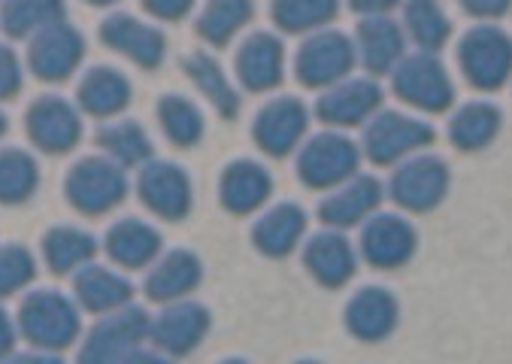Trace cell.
<instances>
[{
	"mask_svg": "<svg viewBox=\"0 0 512 364\" xmlns=\"http://www.w3.org/2000/svg\"><path fill=\"white\" fill-rule=\"evenodd\" d=\"M22 325L34 337V343L64 346V343L73 340L79 322H76V313L70 310V304L61 295L43 292V295L31 298L22 307Z\"/></svg>",
	"mask_w": 512,
	"mask_h": 364,
	"instance_id": "8fae6325",
	"label": "cell"
},
{
	"mask_svg": "<svg viewBox=\"0 0 512 364\" xmlns=\"http://www.w3.org/2000/svg\"><path fill=\"white\" fill-rule=\"evenodd\" d=\"M110 252L116 261L128 264V267H140L146 264L155 252H158V234L140 222H125L116 225L110 234Z\"/></svg>",
	"mask_w": 512,
	"mask_h": 364,
	"instance_id": "4dcf8cb0",
	"label": "cell"
},
{
	"mask_svg": "<svg viewBox=\"0 0 512 364\" xmlns=\"http://www.w3.org/2000/svg\"><path fill=\"white\" fill-rule=\"evenodd\" d=\"M416 249V231L400 216H376L364 225L361 252L373 267L391 270L400 267Z\"/></svg>",
	"mask_w": 512,
	"mask_h": 364,
	"instance_id": "ba28073f",
	"label": "cell"
},
{
	"mask_svg": "<svg viewBox=\"0 0 512 364\" xmlns=\"http://www.w3.org/2000/svg\"><path fill=\"white\" fill-rule=\"evenodd\" d=\"M91 252H94L91 237H85L79 231H55L52 237H46V258L52 261V267L58 273L70 270L73 264H79Z\"/></svg>",
	"mask_w": 512,
	"mask_h": 364,
	"instance_id": "d590c367",
	"label": "cell"
},
{
	"mask_svg": "<svg viewBox=\"0 0 512 364\" xmlns=\"http://www.w3.org/2000/svg\"><path fill=\"white\" fill-rule=\"evenodd\" d=\"M306 131V110L294 98L270 101L255 119V140L267 155H288Z\"/></svg>",
	"mask_w": 512,
	"mask_h": 364,
	"instance_id": "9c48e42d",
	"label": "cell"
},
{
	"mask_svg": "<svg viewBox=\"0 0 512 364\" xmlns=\"http://www.w3.org/2000/svg\"><path fill=\"white\" fill-rule=\"evenodd\" d=\"M146 331V319L143 313H128L116 322H104L94 331V343L85 355L97 352V355H122L125 346L137 343V337H143Z\"/></svg>",
	"mask_w": 512,
	"mask_h": 364,
	"instance_id": "1f68e13d",
	"label": "cell"
},
{
	"mask_svg": "<svg viewBox=\"0 0 512 364\" xmlns=\"http://www.w3.org/2000/svg\"><path fill=\"white\" fill-rule=\"evenodd\" d=\"M306 267L322 286H343L355 273V255L352 246L340 234H319L306 246Z\"/></svg>",
	"mask_w": 512,
	"mask_h": 364,
	"instance_id": "2e32d148",
	"label": "cell"
},
{
	"mask_svg": "<svg viewBox=\"0 0 512 364\" xmlns=\"http://www.w3.org/2000/svg\"><path fill=\"white\" fill-rule=\"evenodd\" d=\"M382 201V186L373 179V176H358L352 179L349 186H343L340 192H334L331 198L322 201L319 207V216L325 225H355L361 222L367 213L376 210V204Z\"/></svg>",
	"mask_w": 512,
	"mask_h": 364,
	"instance_id": "9a60e30c",
	"label": "cell"
},
{
	"mask_svg": "<svg viewBox=\"0 0 512 364\" xmlns=\"http://www.w3.org/2000/svg\"><path fill=\"white\" fill-rule=\"evenodd\" d=\"M82 55V43L67 28H49L34 43V70L43 79H64Z\"/></svg>",
	"mask_w": 512,
	"mask_h": 364,
	"instance_id": "7402d4cb",
	"label": "cell"
},
{
	"mask_svg": "<svg viewBox=\"0 0 512 364\" xmlns=\"http://www.w3.org/2000/svg\"><path fill=\"white\" fill-rule=\"evenodd\" d=\"M19 88V67H16V58L0 46V98L13 95Z\"/></svg>",
	"mask_w": 512,
	"mask_h": 364,
	"instance_id": "ab89813d",
	"label": "cell"
},
{
	"mask_svg": "<svg viewBox=\"0 0 512 364\" xmlns=\"http://www.w3.org/2000/svg\"><path fill=\"white\" fill-rule=\"evenodd\" d=\"M31 134L49 152H64L79 137V122L73 110L61 101H40L31 110Z\"/></svg>",
	"mask_w": 512,
	"mask_h": 364,
	"instance_id": "ffe728a7",
	"label": "cell"
},
{
	"mask_svg": "<svg viewBox=\"0 0 512 364\" xmlns=\"http://www.w3.org/2000/svg\"><path fill=\"white\" fill-rule=\"evenodd\" d=\"M252 19V0H207L197 31L216 46H225Z\"/></svg>",
	"mask_w": 512,
	"mask_h": 364,
	"instance_id": "d4e9b609",
	"label": "cell"
},
{
	"mask_svg": "<svg viewBox=\"0 0 512 364\" xmlns=\"http://www.w3.org/2000/svg\"><path fill=\"white\" fill-rule=\"evenodd\" d=\"M394 91L406 104H413L419 110H428V113H443L452 104V98H455L449 73L428 52H419L413 58H406L397 67Z\"/></svg>",
	"mask_w": 512,
	"mask_h": 364,
	"instance_id": "6da1fadb",
	"label": "cell"
},
{
	"mask_svg": "<svg viewBox=\"0 0 512 364\" xmlns=\"http://www.w3.org/2000/svg\"><path fill=\"white\" fill-rule=\"evenodd\" d=\"M143 4L161 19H182L191 10L194 0H143Z\"/></svg>",
	"mask_w": 512,
	"mask_h": 364,
	"instance_id": "60d3db41",
	"label": "cell"
},
{
	"mask_svg": "<svg viewBox=\"0 0 512 364\" xmlns=\"http://www.w3.org/2000/svg\"><path fill=\"white\" fill-rule=\"evenodd\" d=\"M434 140V128L419 122V119H406L400 113H382L367 125L364 134V152L376 164H391L409 152H416Z\"/></svg>",
	"mask_w": 512,
	"mask_h": 364,
	"instance_id": "8992f818",
	"label": "cell"
},
{
	"mask_svg": "<svg viewBox=\"0 0 512 364\" xmlns=\"http://www.w3.org/2000/svg\"><path fill=\"white\" fill-rule=\"evenodd\" d=\"M79 95L91 113L107 116L128 104V82L116 70H91V76L82 82Z\"/></svg>",
	"mask_w": 512,
	"mask_h": 364,
	"instance_id": "f546056e",
	"label": "cell"
},
{
	"mask_svg": "<svg viewBox=\"0 0 512 364\" xmlns=\"http://www.w3.org/2000/svg\"><path fill=\"white\" fill-rule=\"evenodd\" d=\"M185 67H188V76L200 85L203 95H207V98L216 104V110H219L222 116L234 119L237 110H240V98H237V91L228 85L222 67H219L210 55H203V52L191 55V58L185 61Z\"/></svg>",
	"mask_w": 512,
	"mask_h": 364,
	"instance_id": "4316f807",
	"label": "cell"
},
{
	"mask_svg": "<svg viewBox=\"0 0 512 364\" xmlns=\"http://www.w3.org/2000/svg\"><path fill=\"white\" fill-rule=\"evenodd\" d=\"M200 283V264L188 252H173L161 261V267L149 277V298L170 301L191 292Z\"/></svg>",
	"mask_w": 512,
	"mask_h": 364,
	"instance_id": "cb8c5ba5",
	"label": "cell"
},
{
	"mask_svg": "<svg viewBox=\"0 0 512 364\" xmlns=\"http://www.w3.org/2000/svg\"><path fill=\"white\" fill-rule=\"evenodd\" d=\"M340 10V0H276L273 19L282 31H310L331 22Z\"/></svg>",
	"mask_w": 512,
	"mask_h": 364,
	"instance_id": "83f0119b",
	"label": "cell"
},
{
	"mask_svg": "<svg viewBox=\"0 0 512 364\" xmlns=\"http://www.w3.org/2000/svg\"><path fill=\"white\" fill-rule=\"evenodd\" d=\"M303 228H306L303 210L294 207V204H279L255 225V243H258L261 252H267L273 258H282L297 246Z\"/></svg>",
	"mask_w": 512,
	"mask_h": 364,
	"instance_id": "d6986e66",
	"label": "cell"
},
{
	"mask_svg": "<svg viewBox=\"0 0 512 364\" xmlns=\"http://www.w3.org/2000/svg\"><path fill=\"white\" fill-rule=\"evenodd\" d=\"M358 167V149L352 140L337 134H322L303 146L297 158L300 179L310 189H331L337 182L349 179Z\"/></svg>",
	"mask_w": 512,
	"mask_h": 364,
	"instance_id": "3957f363",
	"label": "cell"
},
{
	"mask_svg": "<svg viewBox=\"0 0 512 364\" xmlns=\"http://www.w3.org/2000/svg\"><path fill=\"white\" fill-rule=\"evenodd\" d=\"M358 49L370 73H385L403 52V34L388 19H367L358 25Z\"/></svg>",
	"mask_w": 512,
	"mask_h": 364,
	"instance_id": "44dd1931",
	"label": "cell"
},
{
	"mask_svg": "<svg viewBox=\"0 0 512 364\" xmlns=\"http://www.w3.org/2000/svg\"><path fill=\"white\" fill-rule=\"evenodd\" d=\"M458 64L476 88H500L509 76V40L500 28H473L458 49Z\"/></svg>",
	"mask_w": 512,
	"mask_h": 364,
	"instance_id": "7a4b0ae2",
	"label": "cell"
},
{
	"mask_svg": "<svg viewBox=\"0 0 512 364\" xmlns=\"http://www.w3.org/2000/svg\"><path fill=\"white\" fill-rule=\"evenodd\" d=\"M100 140L110 152H116L122 161L134 164L140 161L143 155H149V140L143 137V131L137 125H116V128H107L100 131Z\"/></svg>",
	"mask_w": 512,
	"mask_h": 364,
	"instance_id": "8d00e7d4",
	"label": "cell"
},
{
	"mask_svg": "<svg viewBox=\"0 0 512 364\" xmlns=\"http://www.w3.org/2000/svg\"><path fill=\"white\" fill-rule=\"evenodd\" d=\"M446 189H449V170L434 155L413 158L391 176V198L413 213H425L437 207Z\"/></svg>",
	"mask_w": 512,
	"mask_h": 364,
	"instance_id": "5b68a950",
	"label": "cell"
},
{
	"mask_svg": "<svg viewBox=\"0 0 512 364\" xmlns=\"http://www.w3.org/2000/svg\"><path fill=\"white\" fill-rule=\"evenodd\" d=\"M382 91L373 79H349L337 88H331L328 95L316 104V116L328 125H361L370 119V113L379 107Z\"/></svg>",
	"mask_w": 512,
	"mask_h": 364,
	"instance_id": "30bf717a",
	"label": "cell"
},
{
	"mask_svg": "<svg viewBox=\"0 0 512 364\" xmlns=\"http://www.w3.org/2000/svg\"><path fill=\"white\" fill-rule=\"evenodd\" d=\"M355 64V49L340 31H322L306 40L297 52V79L310 88L331 85L343 79Z\"/></svg>",
	"mask_w": 512,
	"mask_h": 364,
	"instance_id": "277c9868",
	"label": "cell"
},
{
	"mask_svg": "<svg viewBox=\"0 0 512 364\" xmlns=\"http://www.w3.org/2000/svg\"><path fill=\"white\" fill-rule=\"evenodd\" d=\"M282 61H285V52L273 34H264V31L252 34L237 55L240 82L249 91H267L282 82Z\"/></svg>",
	"mask_w": 512,
	"mask_h": 364,
	"instance_id": "7c38bea8",
	"label": "cell"
},
{
	"mask_svg": "<svg viewBox=\"0 0 512 364\" xmlns=\"http://www.w3.org/2000/svg\"><path fill=\"white\" fill-rule=\"evenodd\" d=\"M94 4H110V0H94Z\"/></svg>",
	"mask_w": 512,
	"mask_h": 364,
	"instance_id": "bcb514c9",
	"label": "cell"
},
{
	"mask_svg": "<svg viewBox=\"0 0 512 364\" xmlns=\"http://www.w3.org/2000/svg\"><path fill=\"white\" fill-rule=\"evenodd\" d=\"M161 125H164V134L176 146H194L200 140V134H203V122H200L197 107L182 101V98H164Z\"/></svg>",
	"mask_w": 512,
	"mask_h": 364,
	"instance_id": "d6a6232c",
	"label": "cell"
},
{
	"mask_svg": "<svg viewBox=\"0 0 512 364\" xmlns=\"http://www.w3.org/2000/svg\"><path fill=\"white\" fill-rule=\"evenodd\" d=\"M406 25H409V34L413 40L422 46V49H440L449 37V19L443 16L437 0H409L406 4Z\"/></svg>",
	"mask_w": 512,
	"mask_h": 364,
	"instance_id": "f1b7e54d",
	"label": "cell"
},
{
	"mask_svg": "<svg viewBox=\"0 0 512 364\" xmlns=\"http://www.w3.org/2000/svg\"><path fill=\"white\" fill-rule=\"evenodd\" d=\"M104 40L113 43L116 49L134 55L146 67H155L161 61V55H164V40H161L158 31H152V28H146V25H140L134 19H122V16L107 22Z\"/></svg>",
	"mask_w": 512,
	"mask_h": 364,
	"instance_id": "603a6c76",
	"label": "cell"
},
{
	"mask_svg": "<svg viewBox=\"0 0 512 364\" xmlns=\"http://www.w3.org/2000/svg\"><path fill=\"white\" fill-rule=\"evenodd\" d=\"M13 343V334H10V322L4 319V313H0V352H7Z\"/></svg>",
	"mask_w": 512,
	"mask_h": 364,
	"instance_id": "ee69618b",
	"label": "cell"
},
{
	"mask_svg": "<svg viewBox=\"0 0 512 364\" xmlns=\"http://www.w3.org/2000/svg\"><path fill=\"white\" fill-rule=\"evenodd\" d=\"M210 328V316L203 307L197 304H182V307H173L167 310L158 325H155V343L164 346L167 352H188L200 343V337L207 334Z\"/></svg>",
	"mask_w": 512,
	"mask_h": 364,
	"instance_id": "ac0fdd59",
	"label": "cell"
},
{
	"mask_svg": "<svg viewBox=\"0 0 512 364\" xmlns=\"http://www.w3.org/2000/svg\"><path fill=\"white\" fill-rule=\"evenodd\" d=\"M140 192H143V201L167 219H179L191 207L188 176L173 164H155V167L143 170Z\"/></svg>",
	"mask_w": 512,
	"mask_h": 364,
	"instance_id": "4fadbf2b",
	"label": "cell"
},
{
	"mask_svg": "<svg viewBox=\"0 0 512 364\" xmlns=\"http://www.w3.org/2000/svg\"><path fill=\"white\" fill-rule=\"evenodd\" d=\"M67 189H70V201L76 207H82L88 213H104L125 198V179L116 167L91 158L73 170Z\"/></svg>",
	"mask_w": 512,
	"mask_h": 364,
	"instance_id": "52a82bcc",
	"label": "cell"
},
{
	"mask_svg": "<svg viewBox=\"0 0 512 364\" xmlns=\"http://www.w3.org/2000/svg\"><path fill=\"white\" fill-rule=\"evenodd\" d=\"M37 182L34 161L22 152H0V201H22Z\"/></svg>",
	"mask_w": 512,
	"mask_h": 364,
	"instance_id": "836d02e7",
	"label": "cell"
},
{
	"mask_svg": "<svg viewBox=\"0 0 512 364\" xmlns=\"http://www.w3.org/2000/svg\"><path fill=\"white\" fill-rule=\"evenodd\" d=\"M52 10H55V13L61 10L58 0H10V7H7L4 19H7V28H10L13 34H25V31H31L40 19L52 16Z\"/></svg>",
	"mask_w": 512,
	"mask_h": 364,
	"instance_id": "74e56055",
	"label": "cell"
},
{
	"mask_svg": "<svg viewBox=\"0 0 512 364\" xmlns=\"http://www.w3.org/2000/svg\"><path fill=\"white\" fill-rule=\"evenodd\" d=\"M31 258L22 249H0V295H10L31 280Z\"/></svg>",
	"mask_w": 512,
	"mask_h": 364,
	"instance_id": "f35d334b",
	"label": "cell"
},
{
	"mask_svg": "<svg viewBox=\"0 0 512 364\" xmlns=\"http://www.w3.org/2000/svg\"><path fill=\"white\" fill-rule=\"evenodd\" d=\"M397 4V0H352V10L358 13H385Z\"/></svg>",
	"mask_w": 512,
	"mask_h": 364,
	"instance_id": "7bdbcfd3",
	"label": "cell"
},
{
	"mask_svg": "<svg viewBox=\"0 0 512 364\" xmlns=\"http://www.w3.org/2000/svg\"><path fill=\"white\" fill-rule=\"evenodd\" d=\"M128 283L116 280L113 273L107 270H91L79 280V295L82 301L91 307V310H107V307H116L128 298Z\"/></svg>",
	"mask_w": 512,
	"mask_h": 364,
	"instance_id": "e575fe53",
	"label": "cell"
},
{
	"mask_svg": "<svg viewBox=\"0 0 512 364\" xmlns=\"http://www.w3.org/2000/svg\"><path fill=\"white\" fill-rule=\"evenodd\" d=\"M461 4L473 13V16H503L506 7H509V0H461Z\"/></svg>",
	"mask_w": 512,
	"mask_h": 364,
	"instance_id": "b9f144b4",
	"label": "cell"
},
{
	"mask_svg": "<svg viewBox=\"0 0 512 364\" xmlns=\"http://www.w3.org/2000/svg\"><path fill=\"white\" fill-rule=\"evenodd\" d=\"M7 131V125H4V119H0V134H4Z\"/></svg>",
	"mask_w": 512,
	"mask_h": 364,
	"instance_id": "f6af8a7d",
	"label": "cell"
},
{
	"mask_svg": "<svg viewBox=\"0 0 512 364\" xmlns=\"http://www.w3.org/2000/svg\"><path fill=\"white\" fill-rule=\"evenodd\" d=\"M346 322L355 337L382 340L397 322V304L385 289H361L346 310Z\"/></svg>",
	"mask_w": 512,
	"mask_h": 364,
	"instance_id": "e0dca14e",
	"label": "cell"
},
{
	"mask_svg": "<svg viewBox=\"0 0 512 364\" xmlns=\"http://www.w3.org/2000/svg\"><path fill=\"white\" fill-rule=\"evenodd\" d=\"M500 131V113L491 104H467L455 119H452V143L458 149H482L488 146Z\"/></svg>",
	"mask_w": 512,
	"mask_h": 364,
	"instance_id": "484cf974",
	"label": "cell"
},
{
	"mask_svg": "<svg viewBox=\"0 0 512 364\" xmlns=\"http://www.w3.org/2000/svg\"><path fill=\"white\" fill-rule=\"evenodd\" d=\"M270 173L255 161H237L222 176V204L231 213H252L270 198Z\"/></svg>",
	"mask_w": 512,
	"mask_h": 364,
	"instance_id": "5bb4252c",
	"label": "cell"
}]
</instances>
